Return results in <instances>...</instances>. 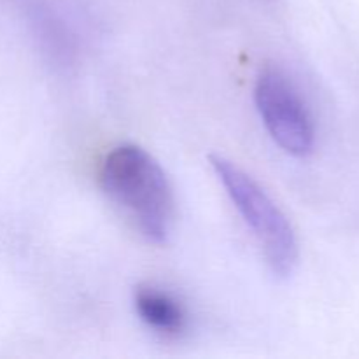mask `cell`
Returning a JSON list of instances; mask_svg holds the SVG:
<instances>
[{"instance_id":"3957f363","label":"cell","mask_w":359,"mask_h":359,"mask_svg":"<svg viewBox=\"0 0 359 359\" xmlns=\"http://www.w3.org/2000/svg\"><path fill=\"white\" fill-rule=\"evenodd\" d=\"M255 102L266 132L287 154L304 158L314 149L316 130L304 98L279 69L266 67L255 86Z\"/></svg>"},{"instance_id":"6da1fadb","label":"cell","mask_w":359,"mask_h":359,"mask_svg":"<svg viewBox=\"0 0 359 359\" xmlns=\"http://www.w3.org/2000/svg\"><path fill=\"white\" fill-rule=\"evenodd\" d=\"M100 186L140 235L165 244L174 228L175 200L170 181L153 154L135 144H121L105 154Z\"/></svg>"},{"instance_id":"277c9868","label":"cell","mask_w":359,"mask_h":359,"mask_svg":"<svg viewBox=\"0 0 359 359\" xmlns=\"http://www.w3.org/2000/svg\"><path fill=\"white\" fill-rule=\"evenodd\" d=\"M133 305L140 321L161 335L179 337L188 326L184 305L161 287L139 286L133 294Z\"/></svg>"},{"instance_id":"7a4b0ae2","label":"cell","mask_w":359,"mask_h":359,"mask_svg":"<svg viewBox=\"0 0 359 359\" xmlns=\"http://www.w3.org/2000/svg\"><path fill=\"white\" fill-rule=\"evenodd\" d=\"M209 161L231 203L255 235L273 276L280 279L290 277L298 265L300 245L286 214L272 196L233 161L219 154H210Z\"/></svg>"}]
</instances>
